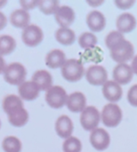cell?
<instances>
[{
  "instance_id": "6da1fadb",
  "label": "cell",
  "mask_w": 137,
  "mask_h": 152,
  "mask_svg": "<svg viewBox=\"0 0 137 152\" xmlns=\"http://www.w3.org/2000/svg\"><path fill=\"white\" fill-rule=\"evenodd\" d=\"M105 44L110 49L112 60L119 64L126 63L134 57V45L125 39L123 34L119 31L110 32L105 38Z\"/></svg>"
},
{
  "instance_id": "7a4b0ae2",
  "label": "cell",
  "mask_w": 137,
  "mask_h": 152,
  "mask_svg": "<svg viewBox=\"0 0 137 152\" xmlns=\"http://www.w3.org/2000/svg\"><path fill=\"white\" fill-rule=\"evenodd\" d=\"M3 110L8 116L9 123L14 127L24 126L29 120V113L23 107L21 99L15 94L6 95L2 102Z\"/></svg>"
},
{
  "instance_id": "3957f363",
  "label": "cell",
  "mask_w": 137,
  "mask_h": 152,
  "mask_svg": "<svg viewBox=\"0 0 137 152\" xmlns=\"http://www.w3.org/2000/svg\"><path fill=\"white\" fill-rule=\"evenodd\" d=\"M85 74V68L79 60L69 59L62 67V75L69 82H77L80 80Z\"/></svg>"
},
{
  "instance_id": "277c9868",
  "label": "cell",
  "mask_w": 137,
  "mask_h": 152,
  "mask_svg": "<svg viewBox=\"0 0 137 152\" xmlns=\"http://www.w3.org/2000/svg\"><path fill=\"white\" fill-rule=\"evenodd\" d=\"M27 70L20 62H12L6 66L4 71V79L6 83L12 86H20L26 78Z\"/></svg>"
},
{
  "instance_id": "5b68a950",
  "label": "cell",
  "mask_w": 137,
  "mask_h": 152,
  "mask_svg": "<svg viewBox=\"0 0 137 152\" xmlns=\"http://www.w3.org/2000/svg\"><path fill=\"white\" fill-rule=\"evenodd\" d=\"M102 121L107 127H116L121 122L122 110L119 105L109 103L105 105L102 111Z\"/></svg>"
},
{
  "instance_id": "8992f818",
  "label": "cell",
  "mask_w": 137,
  "mask_h": 152,
  "mask_svg": "<svg viewBox=\"0 0 137 152\" xmlns=\"http://www.w3.org/2000/svg\"><path fill=\"white\" fill-rule=\"evenodd\" d=\"M67 93L63 87L60 86H53L45 93V102L53 109H60L67 102Z\"/></svg>"
},
{
  "instance_id": "52a82bcc",
  "label": "cell",
  "mask_w": 137,
  "mask_h": 152,
  "mask_svg": "<svg viewBox=\"0 0 137 152\" xmlns=\"http://www.w3.org/2000/svg\"><path fill=\"white\" fill-rule=\"evenodd\" d=\"M100 113L95 106H88L81 112L80 123L82 127L86 131L95 130L100 123Z\"/></svg>"
},
{
  "instance_id": "ba28073f",
  "label": "cell",
  "mask_w": 137,
  "mask_h": 152,
  "mask_svg": "<svg viewBox=\"0 0 137 152\" xmlns=\"http://www.w3.org/2000/svg\"><path fill=\"white\" fill-rule=\"evenodd\" d=\"M21 38L26 45L29 47H34L43 41L44 34L40 27L31 24L23 28L21 33Z\"/></svg>"
},
{
  "instance_id": "9c48e42d",
  "label": "cell",
  "mask_w": 137,
  "mask_h": 152,
  "mask_svg": "<svg viewBox=\"0 0 137 152\" xmlns=\"http://www.w3.org/2000/svg\"><path fill=\"white\" fill-rule=\"evenodd\" d=\"M86 77L88 83L92 86H103L107 82L108 73L104 67L93 65L86 69Z\"/></svg>"
},
{
  "instance_id": "30bf717a",
  "label": "cell",
  "mask_w": 137,
  "mask_h": 152,
  "mask_svg": "<svg viewBox=\"0 0 137 152\" xmlns=\"http://www.w3.org/2000/svg\"><path fill=\"white\" fill-rule=\"evenodd\" d=\"M90 142L92 146L97 151L106 150L111 142L109 133L103 128H96L93 130L90 134Z\"/></svg>"
},
{
  "instance_id": "8fae6325",
  "label": "cell",
  "mask_w": 137,
  "mask_h": 152,
  "mask_svg": "<svg viewBox=\"0 0 137 152\" xmlns=\"http://www.w3.org/2000/svg\"><path fill=\"white\" fill-rule=\"evenodd\" d=\"M134 72L131 66L126 63L118 64L113 69V79L119 86L128 84L132 80Z\"/></svg>"
},
{
  "instance_id": "7c38bea8",
  "label": "cell",
  "mask_w": 137,
  "mask_h": 152,
  "mask_svg": "<svg viewBox=\"0 0 137 152\" xmlns=\"http://www.w3.org/2000/svg\"><path fill=\"white\" fill-rule=\"evenodd\" d=\"M76 14L74 10L68 5H62L55 12V20L61 28H68L75 20Z\"/></svg>"
},
{
  "instance_id": "4fadbf2b",
  "label": "cell",
  "mask_w": 137,
  "mask_h": 152,
  "mask_svg": "<svg viewBox=\"0 0 137 152\" xmlns=\"http://www.w3.org/2000/svg\"><path fill=\"white\" fill-rule=\"evenodd\" d=\"M39 87L33 81H24L18 87L20 98L28 102L36 100L39 95Z\"/></svg>"
},
{
  "instance_id": "5bb4252c",
  "label": "cell",
  "mask_w": 137,
  "mask_h": 152,
  "mask_svg": "<svg viewBox=\"0 0 137 152\" xmlns=\"http://www.w3.org/2000/svg\"><path fill=\"white\" fill-rule=\"evenodd\" d=\"M66 105L68 110L71 112H82L86 107V99L85 94L81 92H75L70 94L67 98Z\"/></svg>"
},
{
  "instance_id": "9a60e30c",
  "label": "cell",
  "mask_w": 137,
  "mask_h": 152,
  "mask_svg": "<svg viewBox=\"0 0 137 152\" xmlns=\"http://www.w3.org/2000/svg\"><path fill=\"white\" fill-rule=\"evenodd\" d=\"M103 94L107 101L111 102H119L123 94L121 86L115 81H107L103 86Z\"/></svg>"
},
{
  "instance_id": "2e32d148",
  "label": "cell",
  "mask_w": 137,
  "mask_h": 152,
  "mask_svg": "<svg viewBox=\"0 0 137 152\" xmlns=\"http://www.w3.org/2000/svg\"><path fill=\"white\" fill-rule=\"evenodd\" d=\"M73 128L74 126L70 118L66 115H62L55 122V131L61 138L68 139L70 137L73 132Z\"/></svg>"
},
{
  "instance_id": "e0dca14e",
  "label": "cell",
  "mask_w": 137,
  "mask_h": 152,
  "mask_svg": "<svg viewBox=\"0 0 137 152\" xmlns=\"http://www.w3.org/2000/svg\"><path fill=\"white\" fill-rule=\"evenodd\" d=\"M86 23L89 28L95 32L102 31L106 26L104 14L99 11H92L86 16Z\"/></svg>"
},
{
  "instance_id": "ac0fdd59",
  "label": "cell",
  "mask_w": 137,
  "mask_h": 152,
  "mask_svg": "<svg viewBox=\"0 0 137 152\" xmlns=\"http://www.w3.org/2000/svg\"><path fill=\"white\" fill-rule=\"evenodd\" d=\"M116 25L119 32L129 33L135 29L136 26V20L133 14L129 12H124L118 17Z\"/></svg>"
},
{
  "instance_id": "d6986e66",
  "label": "cell",
  "mask_w": 137,
  "mask_h": 152,
  "mask_svg": "<svg viewBox=\"0 0 137 152\" xmlns=\"http://www.w3.org/2000/svg\"><path fill=\"white\" fill-rule=\"evenodd\" d=\"M30 21V15L28 11L23 9L14 10L10 15L11 24L18 28H25L29 26Z\"/></svg>"
},
{
  "instance_id": "ffe728a7",
  "label": "cell",
  "mask_w": 137,
  "mask_h": 152,
  "mask_svg": "<svg viewBox=\"0 0 137 152\" xmlns=\"http://www.w3.org/2000/svg\"><path fill=\"white\" fill-rule=\"evenodd\" d=\"M31 81L37 85L40 91H47L53 86V77L47 70L45 69L37 70L33 74Z\"/></svg>"
},
{
  "instance_id": "44dd1931",
  "label": "cell",
  "mask_w": 137,
  "mask_h": 152,
  "mask_svg": "<svg viewBox=\"0 0 137 152\" xmlns=\"http://www.w3.org/2000/svg\"><path fill=\"white\" fill-rule=\"evenodd\" d=\"M66 61V55L62 50L53 49L45 56V64L50 69L62 68Z\"/></svg>"
},
{
  "instance_id": "7402d4cb",
  "label": "cell",
  "mask_w": 137,
  "mask_h": 152,
  "mask_svg": "<svg viewBox=\"0 0 137 152\" xmlns=\"http://www.w3.org/2000/svg\"><path fill=\"white\" fill-rule=\"evenodd\" d=\"M79 61L84 64L85 62L100 63L103 61V51L99 46L86 49L81 54Z\"/></svg>"
},
{
  "instance_id": "603a6c76",
  "label": "cell",
  "mask_w": 137,
  "mask_h": 152,
  "mask_svg": "<svg viewBox=\"0 0 137 152\" xmlns=\"http://www.w3.org/2000/svg\"><path fill=\"white\" fill-rule=\"evenodd\" d=\"M56 40L63 45H70L76 40L75 32L69 28H61L55 32Z\"/></svg>"
},
{
  "instance_id": "cb8c5ba5",
  "label": "cell",
  "mask_w": 137,
  "mask_h": 152,
  "mask_svg": "<svg viewBox=\"0 0 137 152\" xmlns=\"http://www.w3.org/2000/svg\"><path fill=\"white\" fill-rule=\"evenodd\" d=\"M16 47L15 39L9 35L0 36V55H7L14 51Z\"/></svg>"
},
{
  "instance_id": "d4e9b609",
  "label": "cell",
  "mask_w": 137,
  "mask_h": 152,
  "mask_svg": "<svg viewBox=\"0 0 137 152\" xmlns=\"http://www.w3.org/2000/svg\"><path fill=\"white\" fill-rule=\"evenodd\" d=\"M2 148L4 152H21V142L15 136H7L3 140Z\"/></svg>"
},
{
  "instance_id": "484cf974",
  "label": "cell",
  "mask_w": 137,
  "mask_h": 152,
  "mask_svg": "<svg viewBox=\"0 0 137 152\" xmlns=\"http://www.w3.org/2000/svg\"><path fill=\"white\" fill-rule=\"evenodd\" d=\"M37 6L43 13L51 15L53 13L55 14L56 11L60 7V3L56 0H40L38 1Z\"/></svg>"
},
{
  "instance_id": "4316f807",
  "label": "cell",
  "mask_w": 137,
  "mask_h": 152,
  "mask_svg": "<svg viewBox=\"0 0 137 152\" xmlns=\"http://www.w3.org/2000/svg\"><path fill=\"white\" fill-rule=\"evenodd\" d=\"M97 37L95 34L90 32H85L80 35L78 38L79 45L84 49H89L95 46L97 44Z\"/></svg>"
},
{
  "instance_id": "83f0119b",
  "label": "cell",
  "mask_w": 137,
  "mask_h": 152,
  "mask_svg": "<svg viewBox=\"0 0 137 152\" xmlns=\"http://www.w3.org/2000/svg\"><path fill=\"white\" fill-rule=\"evenodd\" d=\"M62 150L64 152H80L82 150L81 142L77 137L70 136L64 141Z\"/></svg>"
},
{
  "instance_id": "f1b7e54d",
  "label": "cell",
  "mask_w": 137,
  "mask_h": 152,
  "mask_svg": "<svg viewBox=\"0 0 137 152\" xmlns=\"http://www.w3.org/2000/svg\"><path fill=\"white\" fill-rule=\"evenodd\" d=\"M127 100L133 107H137V84L129 89L127 93Z\"/></svg>"
},
{
  "instance_id": "f546056e",
  "label": "cell",
  "mask_w": 137,
  "mask_h": 152,
  "mask_svg": "<svg viewBox=\"0 0 137 152\" xmlns=\"http://www.w3.org/2000/svg\"><path fill=\"white\" fill-rule=\"evenodd\" d=\"M20 4L21 5L23 10L28 11L30 9H34L36 6H37L38 1H37V0H21Z\"/></svg>"
},
{
  "instance_id": "4dcf8cb0",
  "label": "cell",
  "mask_w": 137,
  "mask_h": 152,
  "mask_svg": "<svg viewBox=\"0 0 137 152\" xmlns=\"http://www.w3.org/2000/svg\"><path fill=\"white\" fill-rule=\"evenodd\" d=\"M135 4V0H116L115 4L120 9H129Z\"/></svg>"
},
{
  "instance_id": "1f68e13d",
  "label": "cell",
  "mask_w": 137,
  "mask_h": 152,
  "mask_svg": "<svg viewBox=\"0 0 137 152\" xmlns=\"http://www.w3.org/2000/svg\"><path fill=\"white\" fill-rule=\"evenodd\" d=\"M6 24H7V18L2 12H0V30L4 28Z\"/></svg>"
},
{
  "instance_id": "d6a6232c",
  "label": "cell",
  "mask_w": 137,
  "mask_h": 152,
  "mask_svg": "<svg viewBox=\"0 0 137 152\" xmlns=\"http://www.w3.org/2000/svg\"><path fill=\"white\" fill-rule=\"evenodd\" d=\"M5 68H6V66H5V61H4V59L0 55V74L4 73Z\"/></svg>"
},
{
  "instance_id": "836d02e7",
  "label": "cell",
  "mask_w": 137,
  "mask_h": 152,
  "mask_svg": "<svg viewBox=\"0 0 137 152\" xmlns=\"http://www.w3.org/2000/svg\"><path fill=\"white\" fill-rule=\"evenodd\" d=\"M131 69L133 70L134 73H136L137 75V55L134 57L133 61H132V65H131Z\"/></svg>"
},
{
  "instance_id": "e575fe53",
  "label": "cell",
  "mask_w": 137,
  "mask_h": 152,
  "mask_svg": "<svg viewBox=\"0 0 137 152\" xmlns=\"http://www.w3.org/2000/svg\"><path fill=\"white\" fill-rule=\"evenodd\" d=\"M103 3V1H100V2H96V1H87V4H89L90 5H92V6H94V7H95L96 5H99V4H102Z\"/></svg>"
},
{
  "instance_id": "d590c367",
  "label": "cell",
  "mask_w": 137,
  "mask_h": 152,
  "mask_svg": "<svg viewBox=\"0 0 137 152\" xmlns=\"http://www.w3.org/2000/svg\"><path fill=\"white\" fill-rule=\"evenodd\" d=\"M6 3H7V1H6V0H0V8H2L4 5H5V4H6Z\"/></svg>"
},
{
  "instance_id": "8d00e7d4",
  "label": "cell",
  "mask_w": 137,
  "mask_h": 152,
  "mask_svg": "<svg viewBox=\"0 0 137 152\" xmlns=\"http://www.w3.org/2000/svg\"><path fill=\"white\" fill-rule=\"evenodd\" d=\"M0 127H1V121H0Z\"/></svg>"
}]
</instances>
